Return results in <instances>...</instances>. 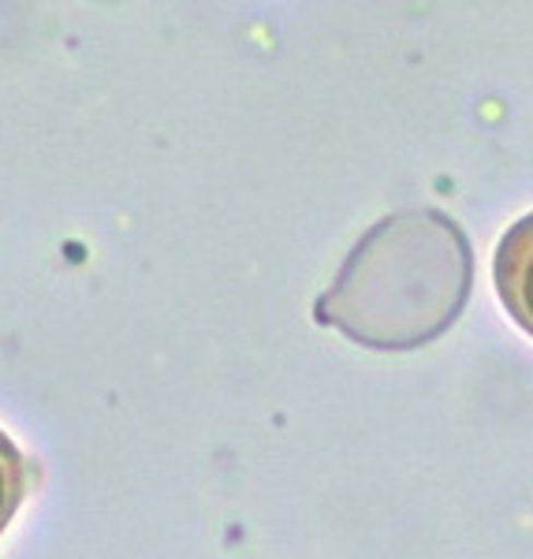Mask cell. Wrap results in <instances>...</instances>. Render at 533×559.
Listing matches in <instances>:
<instances>
[{
  "label": "cell",
  "instance_id": "1",
  "mask_svg": "<svg viewBox=\"0 0 533 559\" xmlns=\"http://www.w3.org/2000/svg\"><path fill=\"white\" fill-rule=\"evenodd\" d=\"M470 284L474 254L463 228L437 210H403L355 242L313 318L351 344L414 350L459 321Z\"/></svg>",
  "mask_w": 533,
  "mask_h": 559
},
{
  "label": "cell",
  "instance_id": "2",
  "mask_svg": "<svg viewBox=\"0 0 533 559\" xmlns=\"http://www.w3.org/2000/svg\"><path fill=\"white\" fill-rule=\"evenodd\" d=\"M493 280L504 310L511 313L514 324H522V332L533 336V213L504 231L493 258Z\"/></svg>",
  "mask_w": 533,
  "mask_h": 559
},
{
  "label": "cell",
  "instance_id": "3",
  "mask_svg": "<svg viewBox=\"0 0 533 559\" xmlns=\"http://www.w3.org/2000/svg\"><path fill=\"white\" fill-rule=\"evenodd\" d=\"M26 485H31V466H26L23 452L15 448V440L0 429V534H4L8 522L20 511Z\"/></svg>",
  "mask_w": 533,
  "mask_h": 559
}]
</instances>
